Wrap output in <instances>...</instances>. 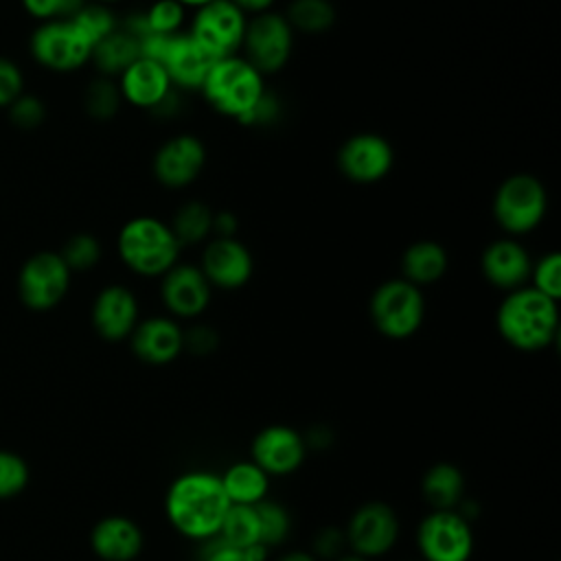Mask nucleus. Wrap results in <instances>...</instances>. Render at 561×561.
I'll return each mask as SVG.
<instances>
[{
    "label": "nucleus",
    "instance_id": "nucleus-17",
    "mask_svg": "<svg viewBox=\"0 0 561 561\" xmlns=\"http://www.w3.org/2000/svg\"><path fill=\"white\" fill-rule=\"evenodd\" d=\"M250 456L270 478L294 473L307 456L305 438L289 425H267L252 438Z\"/></svg>",
    "mask_w": 561,
    "mask_h": 561
},
{
    "label": "nucleus",
    "instance_id": "nucleus-40",
    "mask_svg": "<svg viewBox=\"0 0 561 561\" xmlns=\"http://www.w3.org/2000/svg\"><path fill=\"white\" fill-rule=\"evenodd\" d=\"M24 92V75L22 68L0 55V107H9Z\"/></svg>",
    "mask_w": 561,
    "mask_h": 561
},
{
    "label": "nucleus",
    "instance_id": "nucleus-26",
    "mask_svg": "<svg viewBox=\"0 0 561 561\" xmlns=\"http://www.w3.org/2000/svg\"><path fill=\"white\" fill-rule=\"evenodd\" d=\"M219 482L230 504L254 506L265 500L270 489V476L256 467L252 460L232 462L221 476Z\"/></svg>",
    "mask_w": 561,
    "mask_h": 561
},
{
    "label": "nucleus",
    "instance_id": "nucleus-7",
    "mask_svg": "<svg viewBox=\"0 0 561 561\" xmlns=\"http://www.w3.org/2000/svg\"><path fill=\"white\" fill-rule=\"evenodd\" d=\"M72 272L59 252L42 250L31 254L18 272L20 302L31 311H50L70 289Z\"/></svg>",
    "mask_w": 561,
    "mask_h": 561
},
{
    "label": "nucleus",
    "instance_id": "nucleus-5",
    "mask_svg": "<svg viewBox=\"0 0 561 561\" xmlns=\"http://www.w3.org/2000/svg\"><path fill=\"white\" fill-rule=\"evenodd\" d=\"M368 313L375 329L390 340L412 337L425 318V298L421 287L405 278H390L377 285L370 296Z\"/></svg>",
    "mask_w": 561,
    "mask_h": 561
},
{
    "label": "nucleus",
    "instance_id": "nucleus-27",
    "mask_svg": "<svg viewBox=\"0 0 561 561\" xmlns=\"http://www.w3.org/2000/svg\"><path fill=\"white\" fill-rule=\"evenodd\" d=\"M136 59H140V42L121 26L96 42L90 53V61L101 77H118Z\"/></svg>",
    "mask_w": 561,
    "mask_h": 561
},
{
    "label": "nucleus",
    "instance_id": "nucleus-16",
    "mask_svg": "<svg viewBox=\"0 0 561 561\" xmlns=\"http://www.w3.org/2000/svg\"><path fill=\"white\" fill-rule=\"evenodd\" d=\"M210 283L199 265L175 263L160 276V298L173 318H197L210 305Z\"/></svg>",
    "mask_w": 561,
    "mask_h": 561
},
{
    "label": "nucleus",
    "instance_id": "nucleus-4",
    "mask_svg": "<svg viewBox=\"0 0 561 561\" xmlns=\"http://www.w3.org/2000/svg\"><path fill=\"white\" fill-rule=\"evenodd\" d=\"M199 92L215 112L241 121L265 94V83L252 64L232 55L213 64Z\"/></svg>",
    "mask_w": 561,
    "mask_h": 561
},
{
    "label": "nucleus",
    "instance_id": "nucleus-20",
    "mask_svg": "<svg viewBox=\"0 0 561 561\" xmlns=\"http://www.w3.org/2000/svg\"><path fill=\"white\" fill-rule=\"evenodd\" d=\"M533 259L517 239L491 241L480 256V270L486 283L502 291H513L528 285Z\"/></svg>",
    "mask_w": 561,
    "mask_h": 561
},
{
    "label": "nucleus",
    "instance_id": "nucleus-15",
    "mask_svg": "<svg viewBox=\"0 0 561 561\" xmlns=\"http://www.w3.org/2000/svg\"><path fill=\"white\" fill-rule=\"evenodd\" d=\"M199 270L210 287L239 289L250 280L254 272V261L250 250L239 239L213 237L202 250Z\"/></svg>",
    "mask_w": 561,
    "mask_h": 561
},
{
    "label": "nucleus",
    "instance_id": "nucleus-6",
    "mask_svg": "<svg viewBox=\"0 0 561 561\" xmlns=\"http://www.w3.org/2000/svg\"><path fill=\"white\" fill-rule=\"evenodd\" d=\"M546 210V186L530 173L508 175L493 195V217L506 234L533 232L543 221Z\"/></svg>",
    "mask_w": 561,
    "mask_h": 561
},
{
    "label": "nucleus",
    "instance_id": "nucleus-36",
    "mask_svg": "<svg viewBox=\"0 0 561 561\" xmlns=\"http://www.w3.org/2000/svg\"><path fill=\"white\" fill-rule=\"evenodd\" d=\"M530 287L541 291L543 296L559 300L561 298V254L557 250L546 252L530 267Z\"/></svg>",
    "mask_w": 561,
    "mask_h": 561
},
{
    "label": "nucleus",
    "instance_id": "nucleus-37",
    "mask_svg": "<svg viewBox=\"0 0 561 561\" xmlns=\"http://www.w3.org/2000/svg\"><path fill=\"white\" fill-rule=\"evenodd\" d=\"M28 484V465L22 456L0 449V500L13 497Z\"/></svg>",
    "mask_w": 561,
    "mask_h": 561
},
{
    "label": "nucleus",
    "instance_id": "nucleus-25",
    "mask_svg": "<svg viewBox=\"0 0 561 561\" xmlns=\"http://www.w3.org/2000/svg\"><path fill=\"white\" fill-rule=\"evenodd\" d=\"M465 493V476L451 462L432 465L421 478V495L432 511H456Z\"/></svg>",
    "mask_w": 561,
    "mask_h": 561
},
{
    "label": "nucleus",
    "instance_id": "nucleus-29",
    "mask_svg": "<svg viewBox=\"0 0 561 561\" xmlns=\"http://www.w3.org/2000/svg\"><path fill=\"white\" fill-rule=\"evenodd\" d=\"M221 543L232 548H250L259 543V517L256 508L248 504H230L224 522L215 535Z\"/></svg>",
    "mask_w": 561,
    "mask_h": 561
},
{
    "label": "nucleus",
    "instance_id": "nucleus-22",
    "mask_svg": "<svg viewBox=\"0 0 561 561\" xmlns=\"http://www.w3.org/2000/svg\"><path fill=\"white\" fill-rule=\"evenodd\" d=\"M171 81L160 61L140 57L118 75L121 99L140 110H158L171 94Z\"/></svg>",
    "mask_w": 561,
    "mask_h": 561
},
{
    "label": "nucleus",
    "instance_id": "nucleus-34",
    "mask_svg": "<svg viewBox=\"0 0 561 561\" xmlns=\"http://www.w3.org/2000/svg\"><path fill=\"white\" fill-rule=\"evenodd\" d=\"M59 256L70 272H88L101 259V243L90 232H77L61 245Z\"/></svg>",
    "mask_w": 561,
    "mask_h": 561
},
{
    "label": "nucleus",
    "instance_id": "nucleus-3",
    "mask_svg": "<svg viewBox=\"0 0 561 561\" xmlns=\"http://www.w3.org/2000/svg\"><path fill=\"white\" fill-rule=\"evenodd\" d=\"M180 241L171 226L153 215H138L123 224L116 237V252L123 265L142 276L160 278L180 263Z\"/></svg>",
    "mask_w": 561,
    "mask_h": 561
},
{
    "label": "nucleus",
    "instance_id": "nucleus-19",
    "mask_svg": "<svg viewBox=\"0 0 561 561\" xmlns=\"http://www.w3.org/2000/svg\"><path fill=\"white\" fill-rule=\"evenodd\" d=\"M131 353L151 366L171 364L184 351V331L171 316L138 320L129 335Z\"/></svg>",
    "mask_w": 561,
    "mask_h": 561
},
{
    "label": "nucleus",
    "instance_id": "nucleus-21",
    "mask_svg": "<svg viewBox=\"0 0 561 561\" xmlns=\"http://www.w3.org/2000/svg\"><path fill=\"white\" fill-rule=\"evenodd\" d=\"M215 61L188 33L171 35L160 57L171 85L182 90H199Z\"/></svg>",
    "mask_w": 561,
    "mask_h": 561
},
{
    "label": "nucleus",
    "instance_id": "nucleus-44",
    "mask_svg": "<svg viewBox=\"0 0 561 561\" xmlns=\"http://www.w3.org/2000/svg\"><path fill=\"white\" fill-rule=\"evenodd\" d=\"M237 232V217L232 213H215L213 219V237H234Z\"/></svg>",
    "mask_w": 561,
    "mask_h": 561
},
{
    "label": "nucleus",
    "instance_id": "nucleus-14",
    "mask_svg": "<svg viewBox=\"0 0 561 561\" xmlns=\"http://www.w3.org/2000/svg\"><path fill=\"white\" fill-rule=\"evenodd\" d=\"M204 164V142L193 134H178L158 147L151 169L164 188H184L197 180Z\"/></svg>",
    "mask_w": 561,
    "mask_h": 561
},
{
    "label": "nucleus",
    "instance_id": "nucleus-24",
    "mask_svg": "<svg viewBox=\"0 0 561 561\" xmlns=\"http://www.w3.org/2000/svg\"><path fill=\"white\" fill-rule=\"evenodd\" d=\"M447 252L438 241L421 239L405 248L401 256V278L423 287L440 280L447 272Z\"/></svg>",
    "mask_w": 561,
    "mask_h": 561
},
{
    "label": "nucleus",
    "instance_id": "nucleus-32",
    "mask_svg": "<svg viewBox=\"0 0 561 561\" xmlns=\"http://www.w3.org/2000/svg\"><path fill=\"white\" fill-rule=\"evenodd\" d=\"M70 22L81 31V35L94 46L103 37H107L112 31L118 28V20L112 13L110 7L99 4V2H85L72 18Z\"/></svg>",
    "mask_w": 561,
    "mask_h": 561
},
{
    "label": "nucleus",
    "instance_id": "nucleus-33",
    "mask_svg": "<svg viewBox=\"0 0 561 561\" xmlns=\"http://www.w3.org/2000/svg\"><path fill=\"white\" fill-rule=\"evenodd\" d=\"M121 101L123 99L118 92V83H114L110 77H99V79L90 81V85L85 88V94H83L85 112L96 121L112 118L118 112Z\"/></svg>",
    "mask_w": 561,
    "mask_h": 561
},
{
    "label": "nucleus",
    "instance_id": "nucleus-31",
    "mask_svg": "<svg viewBox=\"0 0 561 561\" xmlns=\"http://www.w3.org/2000/svg\"><path fill=\"white\" fill-rule=\"evenodd\" d=\"M254 508L259 517V543L265 548L283 543L291 530V517L287 508L267 497L254 504Z\"/></svg>",
    "mask_w": 561,
    "mask_h": 561
},
{
    "label": "nucleus",
    "instance_id": "nucleus-1",
    "mask_svg": "<svg viewBox=\"0 0 561 561\" xmlns=\"http://www.w3.org/2000/svg\"><path fill=\"white\" fill-rule=\"evenodd\" d=\"M230 502L219 476L210 471H186L178 476L164 495L169 524L184 537L206 541L217 535Z\"/></svg>",
    "mask_w": 561,
    "mask_h": 561
},
{
    "label": "nucleus",
    "instance_id": "nucleus-23",
    "mask_svg": "<svg viewBox=\"0 0 561 561\" xmlns=\"http://www.w3.org/2000/svg\"><path fill=\"white\" fill-rule=\"evenodd\" d=\"M90 546L103 561H134L145 546L140 526L123 515H110L94 524Z\"/></svg>",
    "mask_w": 561,
    "mask_h": 561
},
{
    "label": "nucleus",
    "instance_id": "nucleus-38",
    "mask_svg": "<svg viewBox=\"0 0 561 561\" xmlns=\"http://www.w3.org/2000/svg\"><path fill=\"white\" fill-rule=\"evenodd\" d=\"M7 110H9L11 125L22 131H31L39 127L46 118V105L42 103V99L26 92H22Z\"/></svg>",
    "mask_w": 561,
    "mask_h": 561
},
{
    "label": "nucleus",
    "instance_id": "nucleus-28",
    "mask_svg": "<svg viewBox=\"0 0 561 561\" xmlns=\"http://www.w3.org/2000/svg\"><path fill=\"white\" fill-rule=\"evenodd\" d=\"M213 219H215L213 208L204 202L193 199L182 204L173 213V219L169 226L175 239L180 241V245H197L213 237Z\"/></svg>",
    "mask_w": 561,
    "mask_h": 561
},
{
    "label": "nucleus",
    "instance_id": "nucleus-41",
    "mask_svg": "<svg viewBox=\"0 0 561 561\" xmlns=\"http://www.w3.org/2000/svg\"><path fill=\"white\" fill-rule=\"evenodd\" d=\"M346 546V537L344 530H337L333 526H327L322 530L316 533L313 537V557L316 559H337L342 557V548Z\"/></svg>",
    "mask_w": 561,
    "mask_h": 561
},
{
    "label": "nucleus",
    "instance_id": "nucleus-39",
    "mask_svg": "<svg viewBox=\"0 0 561 561\" xmlns=\"http://www.w3.org/2000/svg\"><path fill=\"white\" fill-rule=\"evenodd\" d=\"M88 0H22L26 13L39 22L70 20Z\"/></svg>",
    "mask_w": 561,
    "mask_h": 561
},
{
    "label": "nucleus",
    "instance_id": "nucleus-43",
    "mask_svg": "<svg viewBox=\"0 0 561 561\" xmlns=\"http://www.w3.org/2000/svg\"><path fill=\"white\" fill-rule=\"evenodd\" d=\"M217 346V333L210 327H193L184 333V348L197 355H206L215 351Z\"/></svg>",
    "mask_w": 561,
    "mask_h": 561
},
{
    "label": "nucleus",
    "instance_id": "nucleus-30",
    "mask_svg": "<svg viewBox=\"0 0 561 561\" xmlns=\"http://www.w3.org/2000/svg\"><path fill=\"white\" fill-rule=\"evenodd\" d=\"M285 20L294 31L316 35L333 26L335 9L329 0H294L287 9Z\"/></svg>",
    "mask_w": 561,
    "mask_h": 561
},
{
    "label": "nucleus",
    "instance_id": "nucleus-35",
    "mask_svg": "<svg viewBox=\"0 0 561 561\" xmlns=\"http://www.w3.org/2000/svg\"><path fill=\"white\" fill-rule=\"evenodd\" d=\"M142 13H145L149 33H158V35L182 33V26L186 20V9L175 0H156Z\"/></svg>",
    "mask_w": 561,
    "mask_h": 561
},
{
    "label": "nucleus",
    "instance_id": "nucleus-2",
    "mask_svg": "<svg viewBox=\"0 0 561 561\" xmlns=\"http://www.w3.org/2000/svg\"><path fill=\"white\" fill-rule=\"evenodd\" d=\"M557 302L530 285L506 291L495 313L500 337L524 353L548 348L559 335Z\"/></svg>",
    "mask_w": 561,
    "mask_h": 561
},
{
    "label": "nucleus",
    "instance_id": "nucleus-12",
    "mask_svg": "<svg viewBox=\"0 0 561 561\" xmlns=\"http://www.w3.org/2000/svg\"><path fill=\"white\" fill-rule=\"evenodd\" d=\"M353 554L375 559L390 552L399 539V517L386 502H364L353 511L344 528Z\"/></svg>",
    "mask_w": 561,
    "mask_h": 561
},
{
    "label": "nucleus",
    "instance_id": "nucleus-49",
    "mask_svg": "<svg viewBox=\"0 0 561 561\" xmlns=\"http://www.w3.org/2000/svg\"><path fill=\"white\" fill-rule=\"evenodd\" d=\"M92 2H99V4H105V7H110V4H116V2H121V0H92Z\"/></svg>",
    "mask_w": 561,
    "mask_h": 561
},
{
    "label": "nucleus",
    "instance_id": "nucleus-8",
    "mask_svg": "<svg viewBox=\"0 0 561 561\" xmlns=\"http://www.w3.org/2000/svg\"><path fill=\"white\" fill-rule=\"evenodd\" d=\"M31 57L46 70L72 72L90 61L92 44L70 20L39 22L28 39Z\"/></svg>",
    "mask_w": 561,
    "mask_h": 561
},
{
    "label": "nucleus",
    "instance_id": "nucleus-18",
    "mask_svg": "<svg viewBox=\"0 0 561 561\" xmlns=\"http://www.w3.org/2000/svg\"><path fill=\"white\" fill-rule=\"evenodd\" d=\"M92 327L107 342L127 340L138 324V300L134 291L121 283L105 285L92 302Z\"/></svg>",
    "mask_w": 561,
    "mask_h": 561
},
{
    "label": "nucleus",
    "instance_id": "nucleus-48",
    "mask_svg": "<svg viewBox=\"0 0 561 561\" xmlns=\"http://www.w3.org/2000/svg\"><path fill=\"white\" fill-rule=\"evenodd\" d=\"M335 561H368V559H364V557H359V554H344V557H337Z\"/></svg>",
    "mask_w": 561,
    "mask_h": 561
},
{
    "label": "nucleus",
    "instance_id": "nucleus-45",
    "mask_svg": "<svg viewBox=\"0 0 561 561\" xmlns=\"http://www.w3.org/2000/svg\"><path fill=\"white\" fill-rule=\"evenodd\" d=\"M245 18L250 15H261V13H265V11H272V7H274V2L276 0H230Z\"/></svg>",
    "mask_w": 561,
    "mask_h": 561
},
{
    "label": "nucleus",
    "instance_id": "nucleus-42",
    "mask_svg": "<svg viewBox=\"0 0 561 561\" xmlns=\"http://www.w3.org/2000/svg\"><path fill=\"white\" fill-rule=\"evenodd\" d=\"M202 561H252V557L248 550L226 546L217 537H210L202 550Z\"/></svg>",
    "mask_w": 561,
    "mask_h": 561
},
{
    "label": "nucleus",
    "instance_id": "nucleus-10",
    "mask_svg": "<svg viewBox=\"0 0 561 561\" xmlns=\"http://www.w3.org/2000/svg\"><path fill=\"white\" fill-rule=\"evenodd\" d=\"M294 48V28L285 15L276 11H265L252 15L245 24L243 35V59L252 64L261 75L278 72L291 55Z\"/></svg>",
    "mask_w": 561,
    "mask_h": 561
},
{
    "label": "nucleus",
    "instance_id": "nucleus-46",
    "mask_svg": "<svg viewBox=\"0 0 561 561\" xmlns=\"http://www.w3.org/2000/svg\"><path fill=\"white\" fill-rule=\"evenodd\" d=\"M278 561H318L311 552H305V550H291V552H285Z\"/></svg>",
    "mask_w": 561,
    "mask_h": 561
},
{
    "label": "nucleus",
    "instance_id": "nucleus-47",
    "mask_svg": "<svg viewBox=\"0 0 561 561\" xmlns=\"http://www.w3.org/2000/svg\"><path fill=\"white\" fill-rule=\"evenodd\" d=\"M175 2H180L184 9H202V7H206V4H210V2H215V0H175Z\"/></svg>",
    "mask_w": 561,
    "mask_h": 561
},
{
    "label": "nucleus",
    "instance_id": "nucleus-11",
    "mask_svg": "<svg viewBox=\"0 0 561 561\" xmlns=\"http://www.w3.org/2000/svg\"><path fill=\"white\" fill-rule=\"evenodd\" d=\"M245 24L248 18L230 0H215L193 13L188 35L213 59H224L239 55Z\"/></svg>",
    "mask_w": 561,
    "mask_h": 561
},
{
    "label": "nucleus",
    "instance_id": "nucleus-9",
    "mask_svg": "<svg viewBox=\"0 0 561 561\" xmlns=\"http://www.w3.org/2000/svg\"><path fill=\"white\" fill-rule=\"evenodd\" d=\"M416 548L423 561H469L473 530L460 511H430L416 526Z\"/></svg>",
    "mask_w": 561,
    "mask_h": 561
},
{
    "label": "nucleus",
    "instance_id": "nucleus-13",
    "mask_svg": "<svg viewBox=\"0 0 561 561\" xmlns=\"http://www.w3.org/2000/svg\"><path fill=\"white\" fill-rule=\"evenodd\" d=\"M394 162L392 145L373 131L346 138L337 151L340 173L355 184H373L383 180Z\"/></svg>",
    "mask_w": 561,
    "mask_h": 561
}]
</instances>
